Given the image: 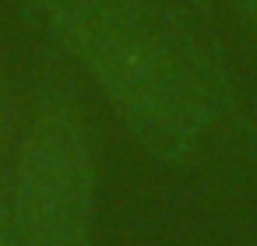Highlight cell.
<instances>
[{
	"instance_id": "6da1fadb",
	"label": "cell",
	"mask_w": 257,
	"mask_h": 246,
	"mask_svg": "<svg viewBox=\"0 0 257 246\" xmlns=\"http://www.w3.org/2000/svg\"><path fill=\"white\" fill-rule=\"evenodd\" d=\"M159 162H187L218 109V78L194 25L166 0H18Z\"/></svg>"
},
{
	"instance_id": "7a4b0ae2",
	"label": "cell",
	"mask_w": 257,
	"mask_h": 246,
	"mask_svg": "<svg viewBox=\"0 0 257 246\" xmlns=\"http://www.w3.org/2000/svg\"><path fill=\"white\" fill-rule=\"evenodd\" d=\"M15 246H92L99 158L81 99L46 81L25 116L8 193Z\"/></svg>"
},
{
	"instance_id": "3957f363",
	"label": "cell",
	"mask_w": 257,
	"mask_h": 246,
	"mask_svg": "<svg viewBox=\"0 0 257 246\" xmlns=\"http://www.w3.org/2000/svg\"><path fill=\"white\" fill-rule=\"evenodd\" d=\"M243 4V15H246V22L253 25V32H257V0H239Z\"/></svg>"
},
{
	"instance_id": "277c9868",
	"label": "cell",
	"mask_w": 257,
	"mask_h": 246,
	"mask_svg": "<svg viewBox=\"0 0 257 246\" xmlns=\"http://www.w3.org/2000/svg\"><path fill=\"white\" fill-rule=\"evenodd\" d=\"M0 127H4V71H0Z\"/></svg>"
}]
</instances>
